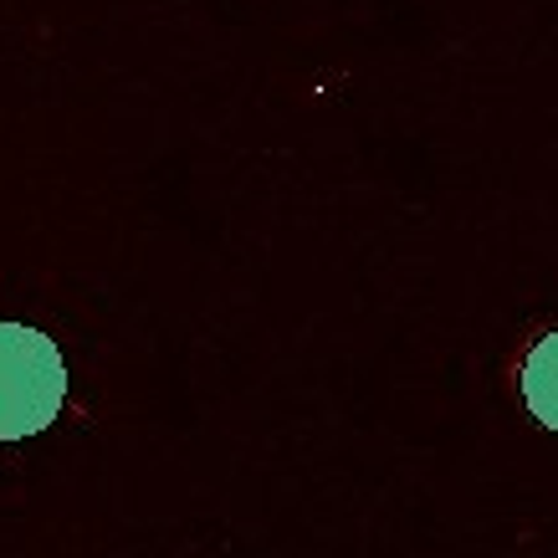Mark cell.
<instances>
[{"label":"cell","mask_w":558,"mask_h":558,"mask_svg":"<svg viewBox=\"0 0 558 558\" xmlns=\"http://www.w3.org/2000/svg\"><path fill=\"white\" fill-rule=\"evenodd\" d=\"M523 400H527V410H533V421L548 425V430H558V328L527 349Z\"/></svg>","instance_id":"cell-2"},{"label":"cell","mask_w":558,"mask_h":558,"mask_svg":"<svg viewBox=\"0 0 558 558\" xmlns=\"http://www.w3.org/2000/svg\"><path fill=\"white\" fill-rule=\"evenodd\" d=\"M68 400V364L32 323H0V440L41 436Z\"/></svg>","instance_id":"cell-1"}]
</instances>
